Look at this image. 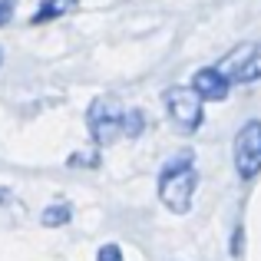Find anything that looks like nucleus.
<instances>
[{
  "label": "nucleus",
  "instance_id": "f257e3e1",
  "mask_svg": "<svg viewBox=\"0 0 261 261\" xmlns=\"http://www.w3.org/2000/svg\"><path fill=\"white\" fill-rule=\"evenodd\" d=\"M198 185V172H195V155L182 152L175 159H169L159 172V198L166 202V208H172L175 215H185L192 208V195Z\"/></svg>",
  "mask_w": 261,
  "mask_h": 261
},
{
  "label": "nucleus",
  "instance_id": "f03ea898",
  "mask_svg": "<svg viewBox=\"0 0 261 261\" xmlns=\"http://www.w3.org/2000/svg\"><path fill=\"white\" fill-rule=\"evenodd\" d=\"M122 116H126V109L119 106V99H113V96L93 99L89 102V113H86L89 136H93L99 146H109L113 139L122 136Z\"/></svg>",
  "mask_w": 261,
  "mask_h": 261
},
{
  "label": "nucleus",
  "instance_id": "7ed1b4c3",
  "mask_svg": "<svg viewBox=\"0 0 261 261\" xmlns=\"http://www.w3.org/2000/svg\"><path fill=\"white\" fill-rule=\"evenodd\" d=\"M162 102H166V109H169V119H172L182 133H195V129L202 126V119H205L202 99H198V93L192 86H169L166 93H162Z\"/></svg>",
  "mask_w": 261,
  "mask_h": 261
},
{
  "label": "nucleus",
  "instance_id": "20e7f679",
  "mask_svg": "<svg viewBox=\"0 0 261 261\" xmlns=\"http://www.w3.org/2000/svg\"><path fill=\"white\" fill-rule=\"evenodd\" d=\"M218 70H222V76L228 83H258L261 80V40L242 43L231 53H225Z\"/></svg>",
  "mask_w": 261,
  "mask_h": 261
},
{
  "label": "nucleus",
  "instance_id": "39448f33",
  "mask_svg": "<svg viewBox=\"0 0 261 261\" xmlns=\"http://www.w3.org/2000/svg\"><path fill=\"white\" fill-rule=\"evenodd\" d=\"M235 169L245 182L261 172V119H248L235 136Z\"/></svg>",
  "mask_w": 261,
  "mask_h": 261
},
{
  "label": "nucleus",
  "instance_id": "423d86ee",
  "mask_svg": "<svg viewBox=\"0 0 261 261\" xmlns=\"http://www.w3.org/2000/svg\"><path fill=\"white\" fill-rule=\"evenodd\" d=\"M192 89L198 93V99H208V102H222L225 96H228V89H231V83L222 76V70L218 66H202V70L192 76Z\"/></svg>",
  "mask_w": 261,
  "mask_h": 261
},
{
  "label": "nucleus",
  "instance_id": "0eeeda50",
  "mask_svg": "<svg viewBox=\"0 0 261 261\" xmlns=\"http://www.w3.org/2000/svg\"><path fill=\"white\" fill-rule=\"evenodd\" d=\"M70 10H76V0H43L40 10L33 13V23H50L57 17H66Z\"/></svg>",
  "mask_w": 261,
  "mask_h": 261
},
{
  "label": "nucleus",
  "instance_id": "6e6552de",
  "mask_svg": "<svg viewBox=\"0 0 261 261\" xmlns=\"http://www.w3.org/2000/svg\"><path fill=\"white\" fill-rule=\"evenodd\" d=\"M73 218V208L66 202H60V205H50V208H43V215H40V222L46 225V228H60V225H66Z\"/></svg>",
  "mask_w": 261,
  "mask_h": 261
},
{
  "label": "nucleus",
  "instance_id": "1a4fd4ad",
  "mask_svg": "<svg viewBox=\"0 0 261 261\" xmlns=\"http://www.w3.org/2000/svg\"><path fill=\"white\" fill-rule=\"evenodd\" d=\"M142 129H146V113L142 109H126V116H122V136L136 139V136H142Z\"/></svg>",
  "mask_w": 261,
  "mask_h": 261
},
{
  "label": "nucleus",
  "instance_id": "9d476101",
  "mask_svg": "<svg viewBox=\"0 0 261 261\" xmlns=\"http://www.w3.org/2000/svg\"><path fill=\"white\" fill-rule=\"evenodd\" d=\"M96 261H122V251H119V245H102L99 248V255H96Z\"/></svg>",
  "mask_w": 261,
  "mask_h": 261
},
{
  "label": "nucleus",
  "instance_id": "9b49d317",
  "mask_svg": "<svg viewBox=\"0 0 261 261\" xmlns=\"http://www.w3.org/2000/svg\"><path fill=\"white\" fill-rule=\"evenodd\" d=\"M70 166L73 169H76V166H89V169H96V166H99V155H70Z\"/></svg>",
  "mask_w": 261,
  "mask_h": 261
},
{
  "label": "nucleus",
  "instance_id": "f8f14e48",
  "mask_svg": "<svg viewBox=\"0 0 261 261\" xmlns=\"http://www.w3.org/2000/svg\"><path fill=\"white\" fill-rule=\"evenodd\" d=\"M10 17H13V0H0V27L10 23Z\"/></svg>",
  "mask_w": 261,
  "mask_h": 261
},
{
  "label": "nucleus",
  "instance_id": "ddd939ff",
  "mask_svg": "<svg viewBox=\"0 0 261 261\" xmlns=\"http://www.w3.org/2000/svg\"><path fill=\"white\" fill-rule=\"evenodd\" d=\"M231 255H235V258H242V225L235 228V242H231Z\"/></svg>",
  "mask_w": 261,
  "mask_h": 261
},
{
  "label": "nucleus",
  "instance_id": "4468645a",
  "mask_svg": "<svg viewBox=\"0 0 261 261\" xmlns=\"http://www.w3.org/2000/svg\"><path fill=\"white\" fill-rule=\"evenodd\" d=\"M0 63H4V50H0Z\"/></svg>",
  "mask_w": 261,
  "mask_h": 261
}]
</instances>
